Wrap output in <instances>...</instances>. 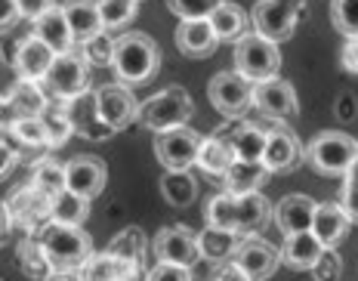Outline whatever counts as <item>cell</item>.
Here are the masks:
<instances>
[{"label":"cell","mask_w":358,"mask_h":281,"mask_svg":"<svg viewBox=\"0 0 358 281\" xmlns=\"http://www.w3.org/2000/svg\"><path fill=\"white\" fill-rule=\"evenodd\" d=\"M167 6L182 22H192V19H207L220 6V0H167Z\"/></svg>","instance_id":"ee69618b"},{"label":"cell","mask_w":358,"mask_h":281,"mask_svg":"<svg viewBox=\"0 0 358 281\" xmlns=\"http://www.w3.org/2000/svg\"><path fill=\"white\" fill-rule=\"evenodd\" d=\"M309 272L315 275V281H340L343 263H340V257L334 254V247H324V254L318 257V263L312 266Z\"/></svg>","instance_id":"bcb514c9"},{"label":"cell","mask_w":358,"mask_h":281,"mask_svg":"<svg viewBox=\"0 0 358 281\" xmlns=\"http://www.w3.org/2000/svg\"><path fill=\"white\" fill-rule=\"evenodd\" d=\"M10 232H13V223H10V213H6V204L0 201V247L10 241Z\"/></svg>","instance_id":"9f6ffc18"},{"label":"cell","mask_w":358,"mask_h":281,"mask_svg":"<svg viewBox=\"0 0 358 281\" xmlns=\"http://www.w3.org/2000/svg\"><path fill=\"white\" fill-rule=\"evenodd\" d=\"M161 195L170 207H192L198 198V182L189 170H164Z\"/></svg>","instance_id":"4dcf8cb0"},{"label":"cell","mask_w":358,"mask_h":281,"mask_svg":"<svg viewBox=\"0 0 358 281\" xmlns=\"http://www.w3.org/2000/svg\"><path fill=\"white\" fill-rule=\"evenodd\" d=\"M53 59L56 53L47 43H41L34 34H28L25 41H19L16 56H13V69H16L19 80H43L50 65H53Z\"/></svg>","instance_id":"e0dca14e"},{"label":"cell","mask_w":358,"mask_h":281,"mask_svg":"<svg viewBox=\"0 0 358 281\" xmlns=\"http://www.w3.org/2000/svg\"><path fill=\"white\" fill-rule=\"evenodd\" d=\"M266 136H268V130H263L259 124L238 121L235 127L226 133V143L232 145L238 161H259L263 158V149H266Z\"/></svg>","instance_id":"4316f807"},{"label":"cell","mask_w":358,"mask_h":281,"mask_svg":"<svg viewBox=\"0 0 358 281\" xmlns=\"http://www.w3.org/2000/svg\"><path fill=\"white\" fill-rule=\"evenodd\" d=\"M253 108H259L272 121H290L300 112V99L285 78H268L253 84Z\"/></svg>","instance_id":"5bb4252c"},{"label":"cell","mask_w":358,"mask_h":281,"mask_svg":"<svg viewBox=\"0 0 358 281\" xmlns=\"http://www.w3.org/2000/svg\"><path fill=\"white\" fill-rule=\"evenodd\" d=\"M50 217H53V223L84 226L87 217H90V201H87V198H80V195H71V192H62V195L53 198Z\"/></svg>","instance_id":"8d00e7d4"},{"label":"cell","mask_w":358,"mask_h":281,"mask_svg":"<svg viewBox=\"0 0 358 281\" xmlns=\"http://www.w3.org/2000/svg\"><path fill=\"white\" fill-rule=\"evenodd\" d=\"M19 112H16V106L10 102V96H0V133H10L13 130V124L19 121Z\"/></svg>","instance_id":"816d5d0a"},{"label":"cell","mask_w":358,"mask_h":281,"mask_svg":"<svg viewBox=\"0 0 358 281\" xmlns=\"http://www.w3.org/2000/svg\"><path fill=\"white\" fill-rule=\"evenodd\" d=\"M235 71L241 78H248L250 84H257V80H268V78H278L281 71V50L278 43L259 38V34H241V38L235 41Z\"/></svg>","instance_id":"5b68a950"},{"label":"cell","mask_w":358,"mask_h":281,"mask_svg":"<svg viewBox=\"0 0 358 281\" xmlns=\"http://www.w3.org/2000/svg\"><path fill=\"white\" fill-rule=\"evenodd\" d=\"M106 182H108V167L93 154H78V158H71L65 164V192H71V195L93 201V198H99L106 192Z\"/></svg>","instance_id":"9a60e30c"},{"label":"cell","mask_w":358,"mask_h":281,"mask_svg":"<svg viewBox=\"0 0 358 281\" xmlns=\"http://www.w3.org/2000/svg\"><path fill=\"white\" fill-rule=\"evenodd\" d=\"M133 269H136V266L117 260V257H111L108 250H102V254L87 257V263L78 269V275H80V281H127V275H130Z\"/></svg>","instance_id":"f1b7e54d"},{"label":"cell","mask_w":358,"mask_h":281,"mask_svg":"<svg viewBox=\"0 0 358 281\" xmlns=\"http://www.w3.org/2000/svg\"><path fill=\"white\" fill-rule=\"evenodd\" d=\"M324 254V244L315 238L312 232H296V235H285V244L278 247V257L287 269L294 272H309L318 263V257Z\"/></svg>","instance_id":"d6986e66"},{"label":"cell","mask_w":358,"mask_h":281,"mask_svg":"<svg viewBox=\"0 0 358 281\" xmlns=\"http://www.w3.org/2000/svg\"><path fill=\"white\" fill-rule=\"evenodd\" d=\"M355 164H358V139H355Z\"/></svg>","instance_id":"680465c9"},{"label":"cell","mask_w":358,"mask_h":281,"mask_svg":"<svg viewBox=\"0 0 358 281\" xmlns=\"http://www.w3.org/2000/svg\"><path fill=\"white\" fill-rule=\"evenodd\" d=\"M65 108H69L74 133H80V136H87V139H111V136H115V130L106 127V124H102V117H99V112H96L93 90L84 93V96H78V99H71V102H65Z\"/></svg>","instance_id":"603a6c76"},{"label":"cell","mask_w":358,"mask_h":281,"mask_svg":"<svg viewBox=\"0 0 358 281\" xmlns=\"http://www.w3.org/2000/svg\"><path fill=\"white\" fill-rule=\"evenodd\" d=\"M93 99H96V112H99L102 124L111 127L115 133L130 127L139 115V102H136V96H133V90L127 84H117V80L115 84L96 87Z\"/></svg>","instance_id":"30bf717a"},{"label":"cell","mask_w":358,"mask_h":281,"mask_svg":"<svg viewBox=\"0 0 358 281\" xmlns=\"http://www.w3.org/2000/svg\"><path fill=\"white\" fill-rule=\"evenodd\" d=\"M41 124L43 133H47V149H62L74 133L65 102H47V108L41 112Z\"/></svg>","instance_id":"1f68e13d"},{"label":"cell","mask_w":358,"mask_h":281,"mask_svg":"<svg viewBox=\"0 0 358 281\" xmlns=\"http://www.w3.org/2000/svg\"><path fill=\"white\" fill-rule=\"evenodd\" d=\"M16 161H19V154L13 152V145L0 139V180H3V176L10 173L13 167H16Z\"/></svg>","instance_id":"11a10c76"},{"label":"cell","mask_w":358,"mask_h":281,"mask_svg":"<svg viewBox=\"0 0 358 281\" xmlns=\"http://www.w3.org/2000/svg\"><path fill=\"white\" fill-rule=\"evenodd\" d=\"M343 213L349 223H358V164H352L343 173Z\"/></svg>","instance_id":"f6af8a7d"},{"label":"cell","mask_w":358,"mask_h":281,"mask_svg":"<svg viewBox=\"0 0 358 281\" xmlns=\"http://www.w3.org/2000/svg\"><path fill=\"white\" fill-rule=\"evenodd\" d=\"M10 102L16 106V112L22 117H41V112L47 108V93H43L41 80H16L10 90Z\"/></svg>","instance_id":"d6a6232c"},{"label":"cell","mask_w":358,"mask_h":281,"mask_svg":"<svg viewBox=\"0 0 358 281\" xmlns=\"http://www.w3.org/2000/svg\"><path fill=\"white\" fill-rule=\"evenodd\" d=\"M62 16H65V22H69L74 47L90 41V38H96V34L102 31V19H99V6H96V0H65Z\"/></svg>","instance_id":"7402d4cb"},{"label":"cell","mask_w":358,"mask_h":281,"mask_svg":"<svg viewBox=\"0 0 358 281\" xmlns=\"http://www.w3.org/2000/svg\"><path fill=\"white\" fill-rule=\"evenodd\" d=\"M343 69L352 71V75H358V38H349L346 47H343V56H340Z\"/></svg>","instance_id":"f5cc1de1"},{"label":"cell","mask_w":358,"mask_h":281,"mask_svg":"<svg viewBox=\"0 0 358 281\" xmlns=\"http://www.w3.org/2000/svg\"><path fill=\"white\" fill-rule=\"evenodd\" d=\"M102 19V31H117L136 19V0H96Z\"/></svg>","instance_id":"f35d334b"},{"label":"cell","mask_w":358,"mask_h":281,"mask_svg":"<svg viewBox=\"0 0 358 281\" xmlns=\"http://www.w3.org/2000/svg\"><path fill=\"white\" fill-rule=\"evenodd\" d=\"M303 161H309L315 173L324 176H343L355 164V139L340 130L315 133L312 143L303 149Z\"/></svg>","instance_id":"277c9868"},{"label":"cell","mask_w":358,"mask_h":281,"mask_svg":"<svg viewBox=\"0 0 358 281\" xmlns=\"http://www.w3.org/2000/svg\"><path fill=\"white\" fill-rule=\"evenodd\" d=\"M6 213H10V223L13 226H19L22 232H28V235H34L37 229H43L50 223V207H53V201L50 198H43L37 189L31 186H22L16 189L10 198H6Z\"/></svg>","instance_id":"7c38bea8"},{"label":"cell","mask_w":358,"mask_h":281,"mask_svg":"<svg viewBox=\"0 0 358 281\" xmlns=\"http://www.w3.org/2000/svg\"><path fill=\"white\" fill-rule=\"evenodd\" d=\"M207 99L222 117L241 121L248 108H253V84L238 71H216L207 84Z\"/></svg>","instance_id":"ba28073f"},{"label":"cell","mask_w":358,"mask_h":281,"mask_svg":"<svg viewBox=\"0 0 358 281\" xmlns=\"http://www.w3.org/2000/svg\"><path fill=\"white\" fill-rule=\"evenodd\" d=\"M303 10H306V0H257L250 13L253 34H259V38L272 43L294 38Z\"/></svg>","instance_id":"8992f818"},{"label":"cell","mask_w":358,"mask_h":281,"mask_svg":"<svg viewBox=\"0 0 358 281\" xmlns=\"http://www.w3.org/2000/svg\"><path fill=\"white\" fill-rule=\"evenodd\" d=\"M19 266H22V272H28L31 278L43 281L50 275V263H47V257H43V247H41V241H37V235H28V238L19 244Z\"/></svg>","instance_id":"ab89813d"},{"label":"cell","mask_w":358,"mask_h":281,"mask_svg":"<svg viewBox=\"0 0 358 281\" xmlns=\"http://www.w3.org/2000/svg\"><path fill=\"white\" fill-rule=\"evenodd\" d=\"M41 84H47L43 93H50L56 102H71L78 96L90 93V65L74 50L71 53H59Z\"/></svg>","instance_id":"52a82bcc"},{"label":"cell","mask_w":358,"mask_h":281,"mask_svg":"<svg viewBox=\"0 0 358 281\" xmlns=\"http://www.w3.org/2000/svg\"><path fill=\"white\" fill-rule=\"evenodd\" d=\"M43 281H80L78 272H50Z\"/></svg>","instance_id":"6f0895ef"},{"label":"cell","mask_w":358,"mask_h":281,"mask_svg":"<svg viewBox=\"0 0 358 281\" xmlns=\"http://www.w3.org/2000/svg\"><path fill=\"white\" fill-rule=\"evenodd\" d=\"M331 22L343 38H358V0H331Z\"/></svg>","instance_id":"b9f144b4"},{"label":"cell","mask_w":358,"mask_h":281,"mask_svg":"<svg viewBox=\"0 0 358 281\" xmlns=\"http://www.w3.org/2000/svg\"><path fill=\"white\" fill-rule=\"evenodd\" d=\"M334 112H337L340 121H355V117H358V99L352 93L337 96V108H334Z\"/></svg>","instance_id":"f907efd6"},{"label":"cell","mask_w":358,"mask_h":281,"mask_svg":"<svg viewBox=\"0 0 358 281\" xmlns=\"http://www.w3.org/2000/svg\"><path fill=\"white\" fill-rule=\"evenodd\" d=\"M201 133L192 127H173L155 133V154H158L164 170H189L198 158L201 149Z\"/></svg>","instance_id":"9c48e42d"},{"label":"cell","mask_w":358,"mask_h":281,"mask_svg":"<svg viewBox=\"0 0 358 281\" xmlns=\"http://www.w3.org/2000/svg\"><path fill=\"white\" fill-rule=\"evenodd\" d=\"M349 229H352V223H349V217L343 213L340 204H334V201L315 204V217H312L309 232L315 235L324 247H337V244L349 235Z\"/></svg>","instance_id":"44dd1931"},{"label":"cell","mask_w":358,"mask_h":281,"mask_svg":"<svg viewBox=\"0 0 358 281\" xmlns=\"http://www.w3.org/2000/svg\"><path fill=\"white\" fill-rule=\"evenodd\" d=\"M108 254L117 257V260L130 263V266H139L143 263V254H145V238H143V229L136 226H127L124 232H117L108 244Z\"/></svg>","instance_id":"74e56055"},{"label":"cell","mask_w":358,"mask_h":281,"mask_svg":"<svg viewBox=\"0 0 358 281\" xmlns=\"http://www.w3.org/2000/svg\"><path fill=\"white\" fill-rule=\"evenodd\" d=\"M34 235L43 247L50 272H78L87 263V257L93 254V241H90V235L80 226H65L50 219Z\"/></svg>","instance_id":"7a4b0ae2"},{"label":"cell","mask_w":358,"mask_h":281,"mask_svg":"<svg viewBox=\"0 0 358 281\" xmlns=\"http://www.w3.org/2000/svg\"><path fill=\"white\" fill-rule=\"evenodd\" d=\"M56 0H16V10H19V19H41L47 10H53Z\"/></svg>","instance_id":"c3c4849f"},{"label":"cell","mask_w":358,"mask_h":281,"mask_svg":"<svg viewBox=\"0 0 358 281\" xmlns=\"http://www.w3.org/2000/svg\"><path fill=\"white\" fill-rule=\"evenodd\" d=\"M80 56L90 69H108L111 65V56H115V38L106 31H99L96 38H90L80 43Z\"/></svg>","instance_id":"60d3db41"},{"label":"cell","mask_w":358,"mask_h":281,"mask_svg":"<svg viewBox=\"0 0 358 281\" xmlns=\"http://www.w3.org/2000/svg\"><path fill=\"white\" fill-rule=\"evenodd\" d=\"M10 133L19 145H25V149H47V133H43L41 117H19Z\"/></svg>","instance_id":"7bdbcfd3"},{"label":"cell","mask_w":358,"mask_h":281,"mask_svg":"<svg viewBox=\"0 0 358 281\" xmlns=\"http://www.w3.org/2000/svg\"><path fill=\"white\" fill-rule=\"evenodd\" d=\"M34 38L41 43H47L50 50L59 56V53H71L74 50V38L69 31V22L62 16V6H53V10H47L41 19H34Z\"/></svg>","instance_id":"cb8c5ba5"},{"label":"cell","mask_w":358,"mask_h":281,"mask_svg":"<svg viewBox=\"0 0 358 281\" xmlns=\"http://www.w3.org/2000/svg\"><path fill=\"white\" fill-rule=\"evenodd\" d=\"M145 281H192V269L173 266V263H155L145 272Z\"/></svg>","instance_id":"7dc6e473"},{"label":"cell","mask_w":358,"mask_h":281,"mask_svg":"<svg viewBox=\"0 0 358 281\" xmlns=\"http://www.w3.org/2000/svg\"><path fill=\"white\" fill-rule=\"evenodd\" d=\"M210 281H250L241 269L232 263V260H222V263H213V272H210Z\"/></svg>","instance_id":"681fc988"},{"label":"cell","mask_w":358,"mask_h":281,"mask_svg":"<svg viewBox=\"0 0 358 281\" xmlns=\"http://www.w3.org/2000/svg\"><path fill=\"white\" fill-rule=\"evenodd\" d=\"M28 186L37 189L43 198L53 201L56 195L65 192V164H59V161H53V158H41L31 170V182H28Z\"/></svg>","instance_id":"836d02e7"},{"label":"cell","mask_w":358,"mask_h":281,"mask_svg":"<svg viewBox=\"0 0 358 281\" xmlns=\"http://www.w3.org/2000/svg\"><path fill=\"white\" fill-rule=\"evenodd\" d=\"M235 161V152L232 145L226 143V136H204L201 139V149H198V158L195 164L210 176H222Z\"/></svg>","instance_id":"f546056e"},{"label":"cell","mask_w":358,"mask_h":281,"mask_svg":"<svg viewBox=\"0 0 358 281\" xmlns=\"http://www.w3.org/2000/svg\"><path fill=\"white\" fill-rule=\"evenodd\" d=\"M272 217V204L263 192H248V195H238V238H248L257 235L259 229L268 223Z\"/></svg>","instance_id":"d4e9b609"},{"label":"cell","mask_w":358,"mask_h":281,"mask_svg":"<svg viewBox=\"0 0 358 281\" xmlns=\"http://www.w3.org/2000/svg\"><path fill=\"white\" fill-rule=\"evenodd\" d=\"M238 244V235L235 232H220V229H210L207 226L204 232H198V254L201 260H210V263H222L232 257Z\"/></svg>","instance_id":"e575fe53"},{"label":"cell","mask_w":358,"mask_h":281,"mask_svg":"<svg viewBox=\"0 0 358 281\" xmlns=\"http://www.w3.org/2000/svg\"><path fill=\"white\" fill-rule=\"evenodd\" d=\"M152 250L158 257V263H173L192 269L201 254H198V232H192L189 226H164L152 241Z\"/></svg>","instance_id":"4fadbf2b"},{"label":"cell","mask_w":358,"mask_h":281,"mask_svg":"<svg viewBox=\"0 0 358 281\" xmlns=\"http://www.w3.org/2000/svg\"><path fill=\"white\" fill-rule=\"evenodd\" d=\"M220 47L213 28L207 19H192V22H179L176 28V50L189 59H204Z\"/></svg>","instance_id":"ffe728a7"},{"label":"cell","mask_w":358,"mask_h":281,"mask_svg":"<svg viewBox=\"0 0 358 281\" xmlns=\"http://www.w3.org/2000/svg\"><path fill=\"white\" fill-rule=\"evenodd\" d=\"M195 115V102H192L189 90L182 87H167V90L148 96L145 102H139V115L136 121L148 127L152 133L161 130H173V127H185Z\"/></svg>","instance_id":"3957f363"},{"label":"cell","mask_w":358,"mask_h":281,"mask_svg":"<svg viewBox=\"0 0 358 281\" xmlns=\"http://www.w3.org/2000/svg\"><path fill=\"white\" fill-rule=\"evenodd\" d=\"M136 3H139V0H136Z\"/></svg>","instance_id":"91938a15"},{"label":"cell","mask_w":358,"mask_h":281,"mask_svg":"<svg viewBox=\"0 0 358 281\" xmlns=\"http://www.w3.org/2000/svg\"><path fill=\"white\" fill-rule=\"evenodd\" d=\"M238 269L244 272L250 281H266L275 275V269L281 266L278 247L268 244L266 238H257V235H248V238H238L232 257H229Z\"/></svg>","instance_id":"8fae6325"},{"label":"cell","mask_w":358,"mask_h":281,"mask_svg":"<svg viewBox=\"0 0 358 281\" xmlns=\"http://www.w3.org/2000/svg\"><path fill=\"white\" fill-rule=\"evenodd\" d=\"M111 69L117 75V84H145L161 71V47L145 31L121 34V38H115Z\"/></svg>","instance_id":"6da1fadb"},{"label":"cell","mask_w":358,"mask_h":281,"mask_svg":"<svg viewBox=\"0 0 358 281\" xmlns=\"http://www.w3.org/2000/svg\"><path fill=\"white\" fill-rule=\"evenodd\" d=\"M207 226L220 229V232H235L238 229V198L229 195V192H216L210 201H207Z\"/></svg>","instance_id":"d590c367"},{"label":"cell","mask_w":358,"mask_h":281,"mask_svg":"<svg viewBox=\"0 0 358 281\" xmlns=\"http://www.w3.org/2000/svg\"><path fill=\"white\" fill-rule=\"evenodd\" d=\"M268 180V170L259 161H232V167L222 173V192L229 195H248V192H259V186Z\"/></svg>","instance_id":"484cf974"},{"label":"cell","mask_w":358,"mask_h":281,"mask_svg":"<svg viewBox=\"0 0 358 281\" xmlns=\"http://www.w3.org/2000/svg\"><path fill=\"white\" fill-rule=\"evenodd\" d=\"M19 19V10H16V0H0V31L13 28Z\"/></svg>","instance_id":"db71d44e"},{"label":"cell","mask_w":358,"mask_h":281,"mask_svg":"<svg viewBox=\"0 0 358 281\" xmlns=\"http://www.w3.org/2000/svg\"><path fill=\"white\" fill-rule=\"evenodd\" d=\"M303 149L306 145L296 139V133H290L287 127H275L266 136V149H263V164L268 173H287L303 164Z\"/></svg>","instance_id":"2e32d148"},{"label":"cell","mask_w":358,"mask_h":281,"mask_svg":"<svg viewBox=\"0 0 358 281\" xmlns=\"http://www.w3.org/2000/svg\"><path fill=\"white\" fill-rule=\"evenodd\" d=\"M207 22H210L216 41H238L241 34H248V16H244V10L238 3H232V0H220V6L207 16Z\"/></svg>","instance_id":"83f0119b"},{"label":"cell","mask_w":358,"mask_h":281,"mask_svg":"<svg viewBox=\"0 0 358 281\" xmlns=\"http://www.w3.org/2000/svg\"><path fill=\"white\" fill-rule=\"evenodd\" d=\"M312 217H315V201H312L309 195H285L278 204L272 207L275 226H278L285 235L309 232Z\"/></svg>","instance_id":"ac0fdd59"}]
</instances>
